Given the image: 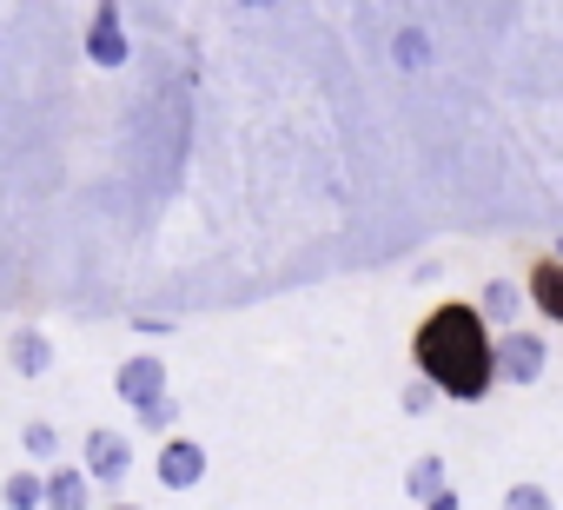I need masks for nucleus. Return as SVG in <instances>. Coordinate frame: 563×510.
Listing matches in <instances>:
<instances>
[{"label": "nucleus", "instance_id": "nucleus-14", "mask_svg": "<svg viewBox=\"0 0 563 510\" xmlns=\"http://www.w3.org/2000/svg\"><path fill=\"white\" fill-rule=\"evenodd\" d=\"M398 404H405V418H424V411H431V404H438V391H431V385H424V378H411V385H405V391H398Z\"/></svg>", "mask_w": 563, "mask_h": 510}, {"label": "nucleus", "instance_id": "nucleus-15", "mask_svg": "<svg viewBox=\"0 0 563 510\" xmlns=\"http://www.w3.org/2000/svg\"><path fill=\"white\" fill-rule=\"evenodd\" d=\"M173 418H179V398H159L153 411H140V431H166L173 437Z\"/></svg>", "mask_w": 563, "mask_h": 510}, {"label": "nucleus", "instance_id": "nucleus-10", "mask_svg": "<svg viewBox=\"0 0 563 510\" xmlns=\"http://www.w3.org/2000/svg\"><path fill=\"white\" fill-rule=\"evenodd\" d=\"M477 312H484V325H497V332H517L523 286H510V279H484V292H477Z\"/></svg>", "mask_w": 563, "mask_h": 510}, {"label": "nucleus", "instance_id": "nucleus-6", "mask_svg": "<svg viewBox=\"0 0 563 510\" xmlns=\"http://www.w3.org/2000/svg\"><path fill=\"white\" fill-rule=\"evenodd\" d=\"M8 365H14L21 378H47V372H54V339H47L41 325H14V332H8Z\"/></svg>", "mask_w": 563, "mask_h": 510}, {"label": "nucleus", "instance_id": "nucleus-16", "mask_svg": "<svg viewBox=\"0 0 563 510\" xmlns=\"http://www.w3.org/2000/svg\"><path fill=\"white\" fill-rule=\"evenodd\" d=\"M424 510H464V497H457V490H444V497H438V503H424Z\"/></svg>", "mask_w": 563, "mask_h": 510}, {"label": "nucleus", "instance_id": "nucleus-2", "mask_svg": "<svg viewBox=\"0 0 563 510\" xmlns=\"http://www.w3.org/2000/svg\"><path fill=\"white\" fill-rule=\"evenodd\" d=\"M113 398H120V404H133V418H140V411H153L159 398H173V385H166V358L133 352L126 365H113Z\"/></svg>", "mask_w": 563, "mask_h": 510}, {"label": "nucleus", "instance_id": "nucleus-1", "mask_svg": "<svg viewBox=\"0 0 563 510\" xmlns=\"http://www.w3.org/2000/svg\"><path fill=\"white\" fill-rule=\"evenodd\" d=\"M411 365L451 404H477V398L497 391V339H490V325H484V312L471 299H444V306H431L418 319Z\"/></svg>", "mask_w": 563, "mask_h": 510}, {"label": "nucleus", "instance_id": "nucleus-7", "mask_svg": "<svg viewBox=\"0 0 563 510\" xmlns=\"http://www.w3.org/2000/svg\"><path fill=\"white\" fill-rule=\"evenodd\" d=\"M451 490V464L438 457V451H424V457H411V470H405V497L424 510V503H438Z\"/></svg>", "mask_w": 563, "mask_h": 510}, {"label": "nucleus", "instance_id": "nucleus-18", "mask_svg": "<svg viewBox=\"0 0 563 510\" xmlns=\"http://www.w3.org/2000/svg\"><path fill=\"white\" fill-rule=\"evenodd\" d=\"M0 60H8V47H0Z\"/></svg>", "mask_w": 563, "mask_h": 510}, {"label": "nucleus", "instance_id": "nucleus-17", "mask_svg": "<svg viewBox=\"0 0 563 510\" xmlns=\"http://www.w3.org/2000/svg\"><path fill=\"white\" fill-rule=\"evenodd\" d=\"M107 510H140V503H107Z\"/></svg>", "mask_w": 563, "mask_h": 510}, {"label": "nucleus", "instance_id": "nucleus-11", "mask_svg": "<svg viewBox=\"0 0 563 510\" xmlns=\"http://www.w3.org/2000/svg\"><path fill=\"white\" fill-rule=\"evenodd\" d=\"M0 503H8V510H47V470H8Z\"/></svg>", "mask_w": 563, "mask_h": 510}, {"label": "nucleus", "instance_id": "nucleus-9", "mask_svg": "<svg viewBox=\"0 0 563 510\" xmlns=\"http://www.w3.org/2000/svg\"><path fill=\"white\" fill-rule=\"evenodd\" d=\"M523 292H530V306H537L550 325H563V259H537L530 279H523Z\"/></svg>", "mask_w": 563, "mask_h": 510}, {"label": "nucleus", "instance_id": "nucleus-13", "mask_svg": "<svg viewBox=\"0 0 563 510\" xmlns=\"http://www.w3.org/2000/svg\"><path fill=\"white\" fill-rule=\"evenodd\" d=\"M497 510H556V497H550V490H543V484H510V490H504V503H497Z\"/></svg>", "mask_w": 563, "mask_h": 510}, {"label": "nucleus", "instance_id": "nucleus-4", "mask_svg": "<svg viewBox=\"0 0 563 510\" xmlns=\"http://www.w3.org/2000/svg\"><path fill=\"white\" fill-rule=\"evenodd\" d=\"M80 470H87L93 484H120V477H133V437L93 424V431L80 437Z\"/></svg>", "mask_w": 563, "mask_h": 510}, {"label": "nucleus", "instance_id": "nucleus-8", "mask_svg": "<svg viewBox=\"0 0 563 510\" xmlns=\"http://www.w3.org/2000/svg\"><path fill=\"white\" fill-rule=\"evenodd\" d=\"M47 510H93V477L80 464H54L47 470Z\"/></svg>", "mask_w": 563, "mask_h": 510}, {"label": "nucleus", "instance_id": "nucleus-12", "mask_svg": "<svg viewBox=\"0 0 563 510\" xmlns=\"http://www.w3.org/2000/svg\"><path fill=\"white\" fill-rule=\"evenodd\" d=\"M21 451H27L34 464H54V457H60V424H47V418H27V424H21Z\"/></svg>", "mask_w": 563, "mask_h": 510}, {"label": "nucleus", "instance_id": "nucleus-5", "mask_svg": "<svg viewBox=\"0 0 563 510\" xmlns=\"http://www.w3.org/2000/svg\"><path fill=\"white\" fill-rule=\"evenodd\" d=\"M153 477H159V490H199L206 484V444L199 437H166Z\"/></svg>", "mask_w": 563, "mask_h": 510}, {"label": "nucleus", "instance_id": "nucleus-3", "mask_svg": "<svg viewBox=\"0 0 563 510\" xmlns=\"http://www.w3.org/2000/svg\"><path fill=\"white\" fill-rule=\"evenodd\" d=\"M543 372H550V345H543V332H530V325L497 332V378H504V385H537Z\"/></svg>", "mask_w": 563, "mask_h": 510}]
</instances>
